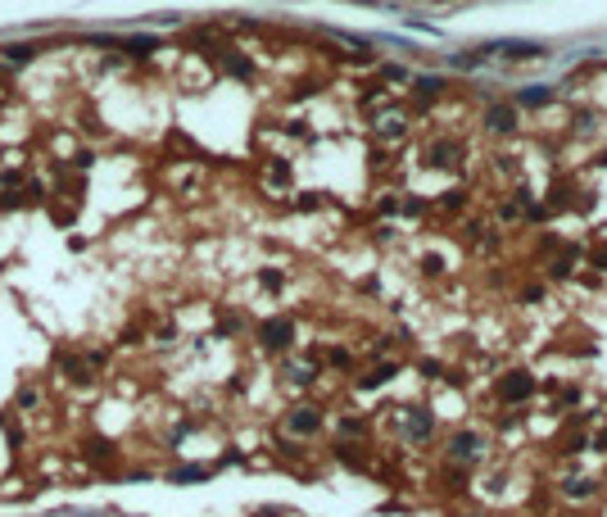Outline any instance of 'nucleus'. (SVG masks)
Here are the masks:
<instances>
[{
  "label": "nucleus",
  "instance_id": "nucleus-2",
  "mask_svg": "<svg viewBox=\"0 0 607 517\" xmlns=\"http://www.w3.org/2000/svg\"><path fill=\"white\" fill-rule=\"evenodd\" d=\"M258 336H263L267 350H286V345L295 340V322H291V318H272V322H263V327H258Z\"/></svg>",
  "mask_w": 607,
  "mask_h": 517
},
{
  "label": "nucleus",
  "instance_id": "nucleus-15",
  "mask_svg": "<svg viewBox=\"0 0 607 517\" xmlns=\"http://www.w3.org/2000/svg\"><path fill=\"white\" fill-rule=\"evenodd\" d=\"M394 377V368H390V363H385V368H377V372H372V377H363V386H381V381H390Z\"/></svg>",
  "mask_w": 607,
  "mask_h": 517
},
{
  "label": "nucleus",
  "instance_id": "nucleus-6",
  "mask_svg": "<svg viewBox=\"0 0 607 517\" xmlns=\"http://www.w3.org/2000/svg\"><path fill=\"white\" fill-rule=\"evenodd\" d=\"M485 123H489L494 132H512V127H517V109H512V104H494V109L485 113Z\"/></svg>",
  "mask_w": 607,
  "mask_h": 517
},
{
  "label": "nucleus",
  "instance_id": "nucleus-14",
  "mask_svg": "<svg viewBox=\"0 0 607 517\" xmlns=\"http://www.w3.org/2000/svg\"><path fill=\"white\" fill-rule=\"evenodd\" d=\"M154 46H159L154 36H132V41H127V50H132V55H150Z\"/></svg>",
  "mask_w": 607,
  "mask_h": 517
},
{
  "label": "nucleus",
  "instance_id": "nucleus-11",
  "mask_svg": "<svg viewBox=\"0 0 607 517\" xmlns=\"http://www.w3.org/2000/svg\"><path fill=\"white\" fill-rule=\"evenodd\" d=\"M204 476H209V467H177L172 481H204Z\"/></svg>",
  "mask_w": 607,
  "mask_h": 517
},
{
  "label": "nucleus",
  "instance_id": "nucleus-1",
  "mask_svg": "<svg viewBox=\"0 0 607 517\" xmlns=\"http://www.w3.org/2000/svg\"><path fill=\"white\" fill-rule=\"evenodd\" d=\"M485 55H508V60H539L544 55V46H535V41H489V46H480Z\"/></svg>",
  "mask_w": 607,
  "mask_h": 517
},
{
  "label": "nucleus",
  "instance_id": "nucleus-9",
  "mask_svg": "<svg viewBox=\"0 0 607 517\" xmlns=\"http://www.w3.org/2000/svg\"><path fill=\"white\" fill-rule=\"evenodd\" d=\"M36 55H41L36 46H5V60L9 64H27V60H36Z\"/></svg>",
  "mask_w": 607,
  "mask_h": 517
},
{
  "label": "nucleus",
  "instance_id": "nucleus-12",
  "mask_svg": "<svg viewBox=\"0 0 607 517\" xmlns=\"http://www.w3.org/2000/svg\"><path fill=\"white\" fill-rule=\"evenodd\" d=\"M431 155H435L431 164H458V146H435Z\"/></svg>",
  "mask_w": 607,
  "mask_h": 517
},
{
  "label": "nucleus",
  "instance_id": "nucleus-7",
  "mask_svg": "<svg viewBox=\"0 0 607 517\" xmlns=\"http://www.w3.org/2000/svg\"><path fill=\"white\" fill-rule=\"evenodd\" d=\"M86 454H91L95 463H113V445H109V440H100V436L86 440Z\"/></svg>",
  "mask_w": 607,
  "mask_h": 517
},
{
  "label": "nucleus",
  "instance_id": "nucleus-10",
  "mask_svg": "<svg viewBox=\"0 0 607 517\" xmlns=\"http://www.w3.org/2000/svg\"><path fill=\"white\" fill-rule=\"evenodd\" d=\"M408 436H417V440H426L431 436V418L417 408V418H408Z\"/></svg>",
  "mask_w": 607,
  "mask_h": 517
},
{
  "label": "nucleus",
  "instance_id": "nucleus-4",
  "mask_svg": "<svg viewBox=\"0 0 607 517\" xmlns=\"http://www.w3.org/2000/svg\"><path fill=\"white\" fill-rule=\"evenodd\" d=\"M286 427H291L295 436H313V431L322 427V418H317V408H291V418H286Z\"/></svg>",
  "mask_w": 607,
  "mask_h": 517
},
{
  "label": "nucleus",
  "instance_id": "nucleus-3",
  "mask_svg": "<svg viewBox=\"0 0 607 517\" xmlns=\"http://www.w3.org/2000/svg\"><path fill=\"white\" fill-rule=\"evenodd\" d=\"M531 390H535V377H531V372H508V377L498 381V395H503L508 404H517V399H526V395H531Z\"/></svg>",
  "mask_w": 607,
  "mask_h": 517
},
{
  "label": "nucleus",
  "instance_id": "nucleus-13",
  "mask_svg": "<svg viewBox=\"0 0 607 517\" xmlns=\"http://www.w3.org/2000/svg\"><path fill=\"white\" fill-rule=\"evenodd\" d=\"M227 73H236V78H249V60H245V55H227Z\"/></svg>",
  "mask_w": 607,
  "mask_h": 517
},
{
  "label": "nucleus",
  "instance_id": "nucleus-16",
  "mask_svg": "<svg viewBox=\"0 0 607 517\" xmlns=\"http://www.w3.org/2000/svg\"><path fill=\"white\" fill-rule=\"evenodd\" d=\"M594 490V481H571L566 485V495H575V499H580V495H589Z\"/></svg>",
  "mask_w": 607,
  "mask_h": 517
},
{
  "label": "nucleus",
  "instance_id": "nucleus-8",
  "mask_svg": "<svg viewBox=\"0 0 607 517\" xmlns=\"http://www.w3.org/2000/svg\"><path fill=\"white\" fill-rule=\"evenodd\" d=\"M548 100H553L548 86H526V91H522V104H531V109H539V104H548Z\"/></svg>",
  "mask_w": 607,
  "mask_h": 517
},
{
  "label": "nucleus",
  "instance_id": "nucleus-5",
  "mask_svg": "<svg viewBox=\"0 0 607 517\" xmlns=\"http://www.w3.org/2000/svg\"><path fill=\"white\" fill-rule=\"evenodd\" d=\"M480 445H485V440H480L476 431H462V436L449 440V458H476V454H480Z\"/></svg>",
  "mask_w": 607,
  "mask_h": 517
}]
</instances>
